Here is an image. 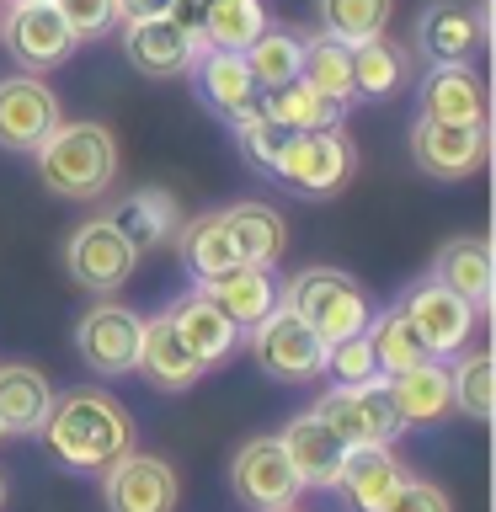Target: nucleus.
<instances>
[{
    "instance_id": "1",
    "label": "nucleus",
    "mask_w": 496,
    "mask_h": 512,
    "mask_svg": "<svg viewBox=\"0 0 496 512\" xmlns=\"http://www.w3.org/2000/svg\"><path fill=\"white\" fill-rule=\"evenodd\" d=\"M38 438L70 470H107L118 454L134 448V416L107 390H70V395H54Z\"/></svg>"
},
{
    "instance_id": "2",
    "label": "nucleus",
    "mask_w": 496,
    "mask_h": 512,
    "mask_svg": "<svg viewBox=\"0 0 496 512\" xmlns=\"http://www.w3.org/2000/svg\"><path fill=\"white\" fill-rule=\"evenodd\" d=\"M32 155H38V182L75 203L102 198L112 187V176H118V139L102 123H64L59 118L54 134Z\"/></svg>"
},
{
    "instance_id": "3",
    "label": "nucleus",
    "mask_w": 496,
    "mask_h": 512,
    "mask_svg": "<svg viewBox=\"0 0 496 512\" xmlns=\"http://www.w3.org/2000/svg\"><path fill=\"white\" fill-rule=\"evenodd\" d=\"M283 304L294 310L304 326H310L320 342H347V336L368 331V320H374V310H368V294L358 278H347L342 267H304L288 278L283 288Z\"/></svg>"
},
{
    "instance_id": "4",
    "label": "nucleus",
    "mask_w": 496,
    "mask_h": 512,
    "mask_svg": "<svg viewBox=\"0 0 496 512\" xmlns=\"http://www.w3.org/2000/svg\"><path fill=\"white\" fill-rule=\"evenodd\" d=\"M352 171H358V150L342 128H304V134H283V150L272 160V176L288 182L304 198H336Z\"/></svg>"
},
{
    "instance_id": "5",
    "label": "nucleus",
    "mask_w": 496,
    "mask_h": 512,
    "mask_svg": "<svg viewBox=\"0 0 496 512\" xmlns=\"http://www.w3.org/2000/svg\"><path fill=\"white\" fill-rule=\"evenodd\" d=\"M246 336H251L256 368H262L267 379H278V384H310V379H320V368H326V342H320L283 299L272 304Z\"/></svg>"
},
{
    "instance_id": "6",
    "label": "nucleus",
    "mask_w": 496,
    "mask_h": 512,
    "mask_svg": "<svg viewBox=\"0 0 496 512\" xmlns=\"http://www.w3.org/2000/svg\"><path fill=\"white\" fill-rule=\"evenodd\" d=\"M310 411L347 448H358V443H395L400 432H406V427H400V416H395V400H390L384 374L368 379V384H331Z\"/></svg>"
},
{
    "instance_id": "7",
    "label": "nucleus",
    "mask_w": 496,
    "mask_h": 512,
    "mask_svg": "<svg viewBox=\"0 0 496 512\" xmlns=\"http://www.w3.org/2000/svg\"><path fill=\"white\" fill-rule=\"evenodd\" d=\"M0 43H6V54L22 64V70H32V75L54 70V64H64L75 54V32L59 16L54 0H22V6H6V16H0Z\"/></svg>"
},
{
    "instance_id": "8",
    "label": "nucleus",
    "mask_w": 496,
    "mask_h": 512,
    "mask_svg": "<svg viewBox=\"0 0 496 512\" xmlns=\"http://www.w3.org/2000/svg\"><path fill=\"white\" fill-rule=\"evenodd\" d=\"M139 331H144V320H139L134 310H128V304L96 299L91 310L75 320V352L86 358L91 374H102V379L134 374V358H139Z\"/></svg>"
},
{
    "instance_id": "9",
    "label": "nucleus",
    "mask_w": 496,
    "mask_h": 512,
    "mask_svg": "<svg viewBox=\"0 0 496 512\" xmlns=\"http://www.w3.org/2000/svg\"><path fill=\"white\" fill-rule=\"evenodd\" d=\"M491 134L480 123H438V118H416L411 128V160L416 171L432 182H464L486 166Z\"/></svg>"
},
{
    "instance_id": "10",
    "label": "nucleus",
    "mask_w": 496,
    "mask_h": 512,
    "mask_svg": "<svg viewBox=\"0 0 496 512\" xmlns=\"http://www.w3.org/2000/svg\"><path fill=\"white\" fill-rule=\"evenodd\" d=\"M64 267H70V278L80 288H91V294H112V288H123L128 278H134L139 251L128 246V240L118 235V224L102 214V219H86L70 235V246H64Z\"/></svg>"
},
{
    "instance_id": "11",
    "label": "nucleus",
    "mask_w": 496,
    "mask_h": 512,
    "mask_svg": "<svg viewBox=\"0 0 496 512\" xmlns=\"http://www.w3.org/2000/svg\"><path fill=\"white\" fill-rule=\"evenodd\" d=\"M107 512H176L182 502V480L160 454H118L102 470Z\"/></svg>"
},
{
    "instance_id": "12",
    "label": "nucleus",
    "mask_w": 496,
    "mask_h": 512,
    "mask_svg": "<svg viewBox=\"0 0 496 512\" xmlns=\"http://www.w3.org/2000/svg\"><path fill=\"white\" fill-rule=\"evenodd\" d=\"M54 123H59V96L43 75L22 70V75L0 80V150L32 155L54 134Z\"/></svg>"
},
{
    "instance_id": "13",
    "label": "nucleus",
    "mask_w": 496,
    "mask_h": 512,
    "mask_svg": "<svg viewBox=\"0 0 496 512\" xmlns=\"http://www.w3.org/2000/svg\"><path fill=\"white\" fill-rule=\"evenodd\" d=\"M230 480H235L240 502L256 507V512H283V507H294L299 491H304L278 438H251V443H240V454H235V464H230Z\"/></svg>"
},
{
    "instance_id": "14",
    "label": "nucleus",
    "mask_w": 496,
    "mask_h": 512,
    "mask_svg": "<svg viewBox=\"0 0 496 512\" xmlns=\"http://www.w3.org/2000/svg\"><path fill=\"white\" fill-rule=\"evenodd\" d=\"M123 54H128V64H134L139 75L176 80V75H192L203 43L187 38L171 16H134V22H123Z\"/></svg>"
},
{
    "instance_id": "15",
    "label": "nucleus",
    "mask_w": 496,
    "mask_h": 512,
    "mask_svg": "<svg viewBox=\"0 0 496 512\" xmlns=\"http://www.w3.org/2000/svg\"><path fill=\"white\" fill-rule=\"evenodd\" d=\"M400 310H406V320L416 326V336H422V347L432 352V358H454V352L470 342V331H475V310L454 294V288H443L432 278L416 288Z\"/></svg>"
},
{
    "instance_id": "16",
    "label": "nucleus",
    "mask_w": 496,
    "mask_h": 512,
    "mask_svg": "<svg viewBox=\"0 0 496 512\" xmlns=\"http://www.w3.org/2000/svg\"><path fill=\"white\" fill-rule=\"evenodd\" d=\"M400 480H406V470L390 454V443H358L342 454V470H336L331 491L347 502V512H379L395 496Z\"/></svg>"
},
{
    "instance_id": "17",
    "label": "nucleus",
    "mask_w": 496,
    "mask_h": 512,
    "mask_svg": "<svg viewBox=\"0 0 496 512\" xmlns=\"http://www.w3.org/2000/svg\"><path fill=\"white\" fill-rule=\"evenodd\" d=\"M416 43L432 64H470V54L486 43V11L459 6V0H432L416 22Z\"/></svg>"
},
{
    "instance_id": "18",
    "label": "nucleus",
    "mask_w": 496,
    "mask_h": 512,
    "mask_svg": "<svg viewBox=\"0 0 496 512\" xmlns=\"http://www.w3.org/2000/svg\"><path fill=\"white\" fill-rule=\"evenodd\" d=\"M192 75H198L203 102L214 107L224 123H240V118H251V112H262V86H256V75L246 70V59H240V54L203 48L198 64H192Z\"/></svg>"
},
{
    "instance_id": "19",
    "label": "nucleus",
    "mask_w": 496,
    "mask_h": 512,
    "mask_svg": "<svg viewBox=\"0 0 496 512\" xmlns=\"http://www.w3.org/2000/svg\"><path fill=\"white\" fill-rule=\"evenodd\" d=\"M134 374H144L155 390H166V395H182V390H192V384L203 379V363L192 358L187 342L176 336L171 315H155V320H144V331H139Z\"/></svg>"
},
{
    "instance_id": "20",
    "label": "nucleus",
    "mask_w": 496,
    "mask_h": 512,
    "mask_svg": "<svg viewBox=\"0 0 496 512\" xmlns=\"http://www.w3.org/2000/svg\"><path fill=\"white\" fill-rule=\"evenodd\" d=\"M166 315H171L176 336H182L187 352H192V358H198L203 368L224 363V358H230V352L240 347V326H235V320L219 310L214 299L203 294V288H192V294H182V299H176Z\"/></svg>"
},
{
    "instance_id": "21",
    "label": "nucleus",
    "mask_w": 496,
    "mask_h": 512,
    "mask_svg": "<svg viewBox=\"0 0 496 512\" xmlns=\"http://www.w3.org/2000/svg\"><path fill=\"white\" fill-rule=\"evenodd\" d=\"M278 443H283L288 464H294L299 486H315V491H331V486H336V470H342L347 443L336 438V432L320 422L315 411L294 416V422L283 427V438H278Z\"/></svg>"
},
{
    "instance_id": "22",
    "label": "nucleus",
    "mask_w": 496,
    "mask_h": 512,
    "mask_svg": "<svg viewBox=\"0 0 496 512\" xmlns=\"http://www.w3.org/2000/svg\"><path fill=\"white\" fill-rule=\"evenodd\" d=\"M422 118L486 128V86L470 64H432L422 75Z\"/></svg>"
},
{
    "instance_id": "23",
    "label": "nucleus",
    "mask_w": 496,
    "mask_h": 512,
    "mask_svg": "<svg viewBox=\"0 0 496 512\" xmlns=\"http://www.w3.org/2000/svg\"><path fill=\"white\" fill-rule=\"evenodd\" d=\"M390 400H395V416L400 427H432L454 411V384H448V368L438 358L406 368V374H390Z\"/></svg>"
},
{
    "instance_id": "24",
    "label": "nucleus",
    "mask_w": 496,
    "mask_h": 512,
    "mask_svg": "<svg viewBox=\"0 0 496 512\" xmlns=\"http://www.w3.org/2000/svg\"><path fill=\"white\" fill-rule=\"evenodd\" d=\"M432 283L454 288L470 310H491V246L480 235H454L432 256Z\"/></svg>"
},
{
    "instance_id": "25",
    "label": "nucleus",
    "mask_w": 496,
    "mask_h": 512,
    "mask_svg": "<svg viewBox=\"0 0 496 512\" xmlns=\"http://www.w3.org/2000/svg\"><path fill=\"white\" fill-rule=\"evenodd\" d=\"M54 406V384L32 363H0V427L6 438H32Z\"/></svg>"
},
{
    "instance_id": "26",
    "label": "nucleus",
    "mask_w": 496,
    "mask_h": 512,
    "mask_svg": "<svg viewBox=\"0 0 496 512\" xmlns=\"http://www.w3.org/2000/svg\"><path fill=\"white\" fill-rule=\"evenodd\" d=\"M224 224H230V240H235V251H240V262L246 267H272V262H283V246H288V224L283 214L272 203H230V208H219Z\"/></svg>"
},
{
    "instance_id": "27",
    "label": "nucleus",
    "mask_w": 496,
    "mask_h": 512,
    "mask_svg": "<svg viewBox=\"0 0 496 512\" xmlns=\"http://www.w3.org/2000/svg\"><path fill=\"white\" fill-rule=\"evenodd\" d=\"M198 288L219 304L224 315L235 320L240 331H251L256 320H262L272 304H278V283H272V267H235V272H224V278H208V283H198Z\"/></svg>"
},
{
    "instance_id": "28",
    "label": "nucleus",
    "mask_w": 496,
    "mask_h": 512,
    "mask_svg": "<svg viewBox=\"0 0 496 512\" xmlns=\"http://www.w3.org/2000/svg\"><path fill=\"white\" fill-rule=\"evenodd\" d=\"M107 219L118 224V235L144 256V251H155L160 240L176 230V203L166 198V192H155V187H139V192H123Z\"/></svg>"
},
{
    "instance_id": "29",
    "label": "nucleus",
    "mask_w": 496,
    "mask_h": 512,
    "mask_svg": "<svg viewBox=\"0 0 496 512\" xmlns=\"http://www.w3.org/2000/svg\"><path fill=\"white\" fill-rule=\"evenodd\" d=\"M182 267H187L198 283L246 267V262H240V251H235V240H230V224H224V214H198V219L182 224Z\"/></svg>"
},
{
    "instance_id": "30",
    "label": "nucleus",
    "mask_w": 496,
    "mask_h": 512,
    "mask_svg": "<svg viewBox=\"0 0 496 512\" xmlns=\"http://www.w3.org/2000/svg\"><path fill=\"white\" fill-rule=\"evenodd\" d=\"M299 80L320 96H331V102H358L352 96V48L326 38V32H310V38H299Z\"/></svg>"
},
{
    "instance_id": "31",
    "label": "nucleus",
    "mask_w": 496,
    "mask_h": 512,
    "mask_svg": "<svg viewBox=\"0 0 496 512\" xmlns=\"http://www.w3.org/2000/svg\"><path fill=\"white\" fill-rule=\"evenodd\" d=\"M262 112L283 128V134H304V128H342L347 107L310 91L304 80H288V86H278V91H262Z\"/></svg>"
},
{
    "instance_id": "32",
    "label": "nucleus",
    "mask_w": 496,
    "mask_h": 512,
    "mask_svg": "<svg viewBox=\"0 0 496 512\" xmlns=\"http://www.w3.org/2000/svg\"><path fill=\"white\" fill-rule=\"evenodd\" d=\"M368 347H374V363H379V374L390 379V374H406V368L416 363H427L432 352L422 347V336H416V326L406 320V310H384L368 320Z\"/></svg>"
},
{
    "instance_id": "33",
    "label": "nucleus",
    "mask_w": 496,
    "mask_h": 512,
    "mask_svg": "<svg viewBox=\"0 0 496 512\" xmlns=\"http://www.w3.org/2000/svg\"><path fill=\"white\" fill-rule=\"evenodd\" d=\"M240 59H246V70L256 75V86L278 91V86H288V80H299V32L267 22L246 48H240Z\"/></svg>"
},
{
    "instance_id": "34",
    "label": "nucleus",
    "mask_w": 496,
    "mask_h": 512,
    "mask_svg": "<svg viewBox=\"0 0 496 512\" xmlns=\"http://www.w3.org/2000/svg\"><path fill=\"white\" fill-rule=\"evenodd\" d=\"M400 80H406V54L384 38H368V43H352V96H368V102H379V96H395Z\"/></svg>"
},
{
    "instance_id": "35",
    "label": "nucleus",
    "mask_w": 496,
    "mask_h": 512,
    "mask_svg": "<svg viewBox=\"0 0 496 512\" xmlns=\"http://www.w3.org/2000/svg\"><path fill=\"white\" fill-rule=\"evenodd\" d=\"M267 27V6L262 0H203V43L240 54L256 32Z\"/></svg>"
},
{
    "instance_id": "36",
    "label": "nucleus",
    "mask_w": 496,
    "mask_h": 512,
    "mask_svg": "<svg viewBox=\"0 0 496 512\" xmlns=\"http://www.w3.org/2000/svg\"><path fill=\"white\" fill-rule=\"evenodd\" d=\"M395 0H320V32L336 43H368L390 27Z\"/></svg>"
},
{
    "instance_id": "37",
    "label": "nucleus",
    "mask_w": 496,
    "mask_h": 512,
    "mask_svg": "<svg viewBox=\"0 0 496 512\" xmlns=\"http://www.w3.org/2000/svg\"><path fill=\"white\" fill-rule=\"evenodd\" d=\"M454 411H464L470 422H491V400H496V363L491 352H464L454 363Z\"/></svg>"
},
{
    "instance_id": "38",
    "label": "nucleus",
    "mask_w": 496,
    "mask_h": 512,
    "mask_svg": "<svg viewBox=\"0 0 496 512\" xmlns=\"http://www.w3.org/2000/svg\"><path fill=\"white\" fill-rule=\"evenodd\" d=\"M320 374H331V384H368V379H379V363H374L368 336L358 331V336H347V342H331Z\"/></svg>"
},
{
    "instance_id": "39",
    "label": "nucleus",
    "mask_w": 496,
    "mask_h": 512,
    "mask_svg": "<svg viewBox=\"0 0 496 512\" xmlns=\"http://www.w3.org/2000/svg\"><path fill=\"white\" fill-rule=\"evenodd\" d=\"M230 128H235V139H240V155H246L256 171H272V160H278V150H283V128L272 123L267 112H251V118H240Z\"/></svg>"
},
{
    "instance_id": "40",
    "label": "nucleus",
    "mask_w": 496,
    "mask_h": 512,
    "mask_svg": "<svg viewBox=\"0 0 496 512\" xmlns=\"http://www.w3.org/2000/svg\"><path fill=\"white\" fill-rule=\"evenodd\" d=\"M54 6H59L64 22H70L75 43H86V38H107V32L123 22L118 0H54Z\"/></svg>"
},
{
    "instance_id": "41",
    "label": "nucleus",
    "mask_w": 496,
    "mask_h": 512,
    "mask_svg": "<svg viewBox=\"0 0 496 512\" xmlns=\"http://www.w3.org/2000/svg\"><path fill=\"white\" fill-rule=\"evenodd\" d=\"M379 512H454V502H448V491L443 486H432V480H400L395 496L384 502Z\"/></svg>"
},
{
    "instance_id": "42",
    "label": "nucleus",
    "mask_w": 496,
    "mask_h": 512,
    "mask_svg": "<svg viewBox=\"0 0 496 512\" xmlns=\"http://www.w3.org/2000/svg\"><path fill=\"white\" fill-rule=\"evenodd\" d=\"M166 16L187 32V38H198V43H203V0H171ZM203 48H208V43H203Z\"/></svg>"
},
{
    "instance_id": "43",
    "label": "nucleus",
    "mask_w": 496,
    "mask_h": 512,
    "mask_svg": "<svg viewBox=\"0 0 496 512\" xmlns=\"http://www.w3.org/2000/svg\"><path fill=\"white\" fill-rule=\"evenodd\" d=\"M171 0H118V11H123V22H134V16H166Z\"/></svg>"
},
{
    "instance_id": "44",
    "label": "nucleus",
    "mask_w": 496,
    "mask_h": 512,
    "mask_svg": "<svg viewBox=\"0 0 496 512\" xmlns=\"http://www.w3.org/2000/svg\"><path fill=\"white\" fill-rule=\"evenodd\" d=\"M0 507H6V475H0Z\"/></svg>"
},
{
    "instance_id": "45",
    "label": "nucleus",
    "mask_w": 496,
    "mask_h": 512,
    "mask_svg": "<svg viewBox=\"0 0 496 512\" xmlns=\"http://www.w3.org/2000/svg\"><path fill=\"white\" fill-rule=\"evenodd\" d=\"M6 6H22V0H6Z\"/></svg>"
},
{
    "instance_id": "46",
    "label": "nucleus",
    "mask_w": 496,
    "mask_h": 512,
    "mask_svg": "<svg viewBox=\"0 0 496 512\" xmlns=\"http://www.w3.org/2000/svg\"><path fill=\"white\" fill-rule=\"evenodd\" d=\"M0 438H6V427H0Z\"/></svg>"
},
{
    "instance_id": "47",
    "label": "nucleus",
    "mask_w": 496,
    "mask_h": 512,
    "mask_svg": "<svg viewBox=\"0 0 496 512\" xmlns=\"http://www.w3.org/2000/svg\"><path fill=\"white\" fill-rule=\"evenodd\" d=\"M283 512H294V507H283Z\"/></svg>"
}]
</instances>
